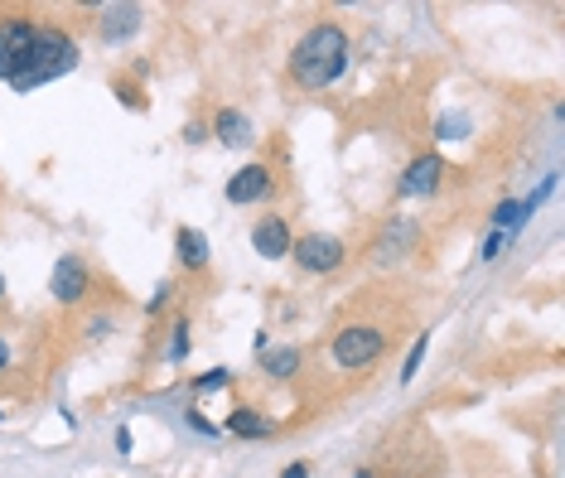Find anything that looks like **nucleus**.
Segmentation results:
<instances>
[{
  "instance_id": "nucleus-12",
  "label": "nucleus",
  "mask_w": 565,
  "mask_h": 478,
  "mask_svg": "<svg viewBox=\"0 0 565 478\" xmlns=\"http://www.w3.org/2000/svg\"><path fill=\"white\" fill-rule=\"evenodd\" d=\"M411 242H416V227H411V222H392L387 237H382V261H396Z\"/></svg>"
},
{
  "instance_id": "nucleus-24",
  "label": "nucleus",
  "mask_w": 565,
  "mask_h": 478,
  "mask_svg": "<svg viewBox=\"0 0 565 478\" xmlns=\"http://www.w3.org/2000/svg\"><path fill=\"white\" fill-rule=\"evenodd\" d=\"M0 290H5V281H0Z\"/></svg>"
},
{
  "instance_id": "nucleus-6",
  "label": "nucleus",
  "mask_w": 565,
  "mask_h": 478,
  "mask_svg": "<svg viewBox=\"0 0 565 478\" xmlns=\"http://www.w3.org/2000/svg\"><path fill=\"white\" fill-rule=\"evenodd\" d=\"M251 247H257L266 261H281L291 256V227H285V218H275V213H266L257 227H251Z\"/></svg>"
},
{
  "instance_id": "nucleus-18",
  "label": "nucleus",
  "mask_w": 565,
  "mask_h": 478,
  "mask_svg": "<svg viewBox=\"0 0 565 478\" xmlns=\"http://www.w3.org/2000/svg\"><path fill=\"white\" fill-rule=\"evenodd\" d=\"M420 357H426V339H420V343H416V348H411V357H406V367H401V377H406V382H411V377H416Z\"/></svg>"
},
{
  "instance_id": "nucleus-23",
  "label": "nucleus",
  "mask_w": 565,
  "mask_h": 478,
  "mask_svg": "<svg viewBox=\"0 0 565 478\" xmlns=\"http://www.w3.org/2000/svg\"><path fill=\"white\" fill-rule=\"evenodd\" d=\"M353 478H372V474H353Z\"/></svg>"
},
{
  "instance_id": "nucleus-7",
  "label": "nucleus",
  "mask_w": 565,
  "mask_h": 478,
  "mask_svg": "<svg viewBox=\"0 0 565 478\" xmlns=\"http://www.w3.org/2000/svg\"><path fill=\"white\" fill-rule=\"evenodd\" d=\"M271 194V170L266 164H247L227 179V203H261Z\"/></svg>"
},
{
  "instance_id": "nucleus-3",
  "label": "nucleus",
  "mask_w": 565,
  "mask_h": 478,
  "mask_svg": "<svg viewBox=\"0 0 565 478\" xmlns=\"http://www.w3.org/2000/svg\"><path fill=\"white\" fill-rule=\"evenodd\" d=\"M382 348H387V339L372 324H348V329H339V339H333V363L339 367H367V363H377Z\"/></svg>"
},
{
  "instance_id": "nucleus-10",
  "label": "nucleus",
  "mask_w": 565,
  "mask_h": 478,
  "mask_svg": "<svg viewBox=\"0 0 565 478\" xmlns=\"http://www.w3.org/2000/svg\"><path fill=\"white\" fill-rule=\"evenodd\" d=\"M174 252H179V261H184L189 271H198V266H208V237L194 232V227H179L174 232Z\"/></svg>"
},
{
  "instance_id": "nucleus-21",
  "label": "nucleus",
  "mask_w": 565,
  "mask_h": 478,
  "mask_svg": "<svg viewBox=\"0 0 565 478\" xmlns=\"http://www.w3.org/2000/svg\"><path fill=\"white\" fill-rule=\"evenodd\" d=\"M281 478H309V464H291V469H285Z\"/></svg>"
},
{
  "instance_id": "nucleus-8",
  "label": "nucleus",
  "mask_w": 565,
  "mask_h": 478,
  "mask_svg": "<svg viewBox=\"0 0 565 478\" xmlns=\"http://www.w3.org/2000/svg\"><path fill=\"white\" fill-rule=\"evenodd\" d=\"M54 300H63V305H78L82 295H88V266H82L78 256H63L54 266Z\"/></svg>"
},
{
  "instance_id": "nucleus-2",
  "label": "nucleus",
  "mask_w": 565,
  "mask_h": 478,
  "mask_svg": "<svg viewBox=\"0 0 565 478\" xmlns=\"http://www.w3.org/2000/svg\"><path fill=\"white\" fill-rule=\"evenodd\" d=\"M73 68H78V44L63 29H34V44H30L25 63H20V73L10 78V88L30 92V88H44V82L73 73Z\"/></svg>"
},
{
  "instance_id": "nucleus-17",
  "label": "nucleus",
  "mask_w": 565,
  "mask_h": 478,
  "mask_svg": "<svg viewBox=\"0 0 565 478\" xmlns=\"http://www.w3.org/2000/svg\"><path fill=\"white\" fill-rule=\"evenodd\" d=\"M189 353V324H174V343H170V357L179 363V357Z\"/></svg>"
},
{
  "instance_id": "nucleus-15",
  "label": "nucleus",
  "mask_w": 565,
  "mask_h": 478,
  "mask_svg": "<svg viewBox=\"0 0 565 478\" xmlns=\"http://www.w3.org/2000/svg\"><path fill=\"white\" fill-rule=\"evenodd\" d=\"M295 367H299V353H295V348H281V353L266 357V373H271V377H291Z\"/></svg>"
},
{
  "instance_id": "nucleus-1",
  "label": "nucleus",
  "mask_w": 565,
  "mask_h": 478,
  "mask_svg": "<svg viewBox=\"0 0 565 478\" xmlns=\"http://www.w3.org/2000/svg\"><path fill=\"white\" fill-rule=\"evenodd\" d=\"M343 68H348V34L339 25H315L291 54V78L305 92H319L329 82H339Z\"/></svg>"
},
{
  "instance_id": "nucleus-16",
  "label": "nucleus",
  "mask_w": 565,
  "mask_h": 478,
  "mask_svg": "<svg viewBox=\"0 0 565 478\" xmlns=\"http://www.w3.org/2000/svg\"><path fill=\"white\" fill-rule=\"evenodd\" d=\"M493 222H498V227H508V232H512V227H522V222H527L522 203H498V213H493Z\"/></svg>"
},
{
  "instance_id": "nucleus-19",
  "label": "nucleus",
  "mask_w": 565,
  "mask_h": 478,
  "mask_svg": "<svg viewBox=\"0 0 565 478\" xmlns=\"http://www.w3.org/2000/svg\"><path fill=\"white\" fill-rule=\"evenodd\" d=\"M227 382H232V377H227V373H208V377H198V391H213V387H227Z\"/></svg>"
},
{
  "instance_id": "nucleus-14",
  "label": "nucleus",
  "mask_w": 565,
  "mask_h": 478,
  "mask_svg": "<svg viewBox=\"0 0 565 478\" xmlns=\"http://www.w3.org/2000/svg\"><path fill=\"white\" fill-rule=\"evenodd\" d=\"M227 430H232V435H242V440H261L271 425L261 421L257 411H232V415H227Z\"/></svg>"
},
{
  "instance_id": "nucleus-9",
  "label": "nucleus",
  "mask_w": 565,
  "mask_h": 478,
  "mask_svg": "<svg viewBox=\"0 0 565 478\" xmlns=\"http://www.w3.org/2000/svg\"><path fill=\"white\" fill-rule=\"evenodd\" d=\"M440 179H444V160L440 155H420V160L406 170V179H401V194H435L440 189Z\"/></svg>"
},
{
  "instance_id": "nucleus-11",
  "label": "nucleus",
  "mask_w": 565,
  "mask_h": 478,
  "mask_svg": "<svg viewBox=\"0 0 565 478\" xmlns=\"http://www.w3.org/2000/svg\"><path fill=\"white\" fill-rule=\"evenodd\" d=\"M213 126H218V140H223V146H251V122H247L242 112H232V106H223Z\"/></svg>"
},
{
  "instance_id": "nucleus-22",
  "label": "nucleus",
  "mask_w": 565,
  "mask_h": 478,
  "mask_svg": "<svg viewBox=\"0 0 565 478\" xmlns=\"http://www.w3.org/2000/svg\"><path fill=\"white\" fill-rule=\"evenodd\" d=\"M5 357H10V353H5V343H0V367H5Z\"/></svg>"
},
{
  "instance_id": "nucleus-5",
  "label": "nucleus",
  "mask_w": 565,
  "mask_h": 478,
  "mask_svg": "<svg viewBox=\"0 0 565 478\" xmlns=\"http://www.w3.org/2000/svg\"><path fill=\"white\" fill-rule=\"evenodd\" d=\"M34 29L39 25H30V20H0V78L5 82L20 73V63H25V54L34 44Z\"/></svg>"
},
{
  "instance_id": "nucleus-13",
  "label": "nucleus",
  "mask_w": 565,
  "mask_h": 478,
  "mask_svg": "<svg viewBox=\"0 0 565 478\" xmlns=\"http://www.w3.org/2000/svg\"><path fill=\"white\" fill-rule=\"evenodd\" d=\"M136 25H140V10L122 5V10H112V25H102V34L116 44V39H126V34H136Z\"/></svg>"
},
{
  "instance_id": "nucleus-20",
  "label": "nucleus",
  "mask_w": 565,
  "mask_h": 478,
  "mask_svg": "<svg viewBox=\"0 0 565 478\" xmlns=\"http://www.w3.org/2000/svg\"><path fill=\"white\" fill-rule=\"evenodd\" d=\"M498 247H502V232H488V242H484V261L498 256Z\"/></svg>"
},
{
  "instance_id": "nucleus-4",
  "label": "nucleus",
  "mask_w": 565,
  "mask_h": 478,
  "mask_svg": "<svg viewBox=\"0 0 565 478\" xmlns=\"http://www.w3.org/2000/svg\"><path fill=\"white\" fill-rule=\"evenodd\" d=\"M291 252H295L299 266L315 271V276H329V271L343 266V242L329 232H305L299 242H291Z\"/></svg>"
}]
</instances>
